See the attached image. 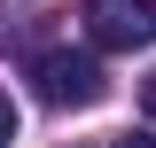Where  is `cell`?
Masks as SVG:
<instances>
[{
  "mask_svg": "<svg viewBox=\"0 0 156 148\" xmlns=\"http://www.w3.org/2000/svg\"><path fill=\"white\" fill-rule=\"evenodd\" d=\"M31 93L47 101V109H94L101 93H109V78H101V62H94V55L47 47V55H31Z\"/></svg>",
  "mask_w": 156,
  "mask_h": 148,
  "instance_id": "1",
  "label": "cell"
},
{
  "mask_svg": "<svg viewBox=\"0 0 156 148\" xmlns=\"http://www.w3.org/2000/svg\"><path fill=\"white\" fill-rule=\"evenodd\" d=\"M86 31L101 47H148L156 39V0H86Z\"/></svg>",
  "mask_w": 156,
  "mask_h": 148,
  "instance_id": "2",
  "label": "cell"
},
{
  "mask_svg": "<svg viewBox=\"0 0 156 148\" xmlns=\"http://www.w3.org/2000/svg\"><path fill=\"white\" fill-rule=\"evenodd\" d=\"M16 140V101H8V86H0V148Z\"/></svg>",
  "mask_w": 156,
  "mask_h": 148,
  "instance_id": "3",
  "label": "cell"
},
{
  "mask_svg": "<svg viewBox=\"0 0 156 148\" xmlns=\"http://www.w3.org/2000/svg\"><path fill=\"white\" fill-rule=\"evenodd\" d=\"M140 109H148V117H156V70H148V78H140Z\"/></svg>",
  "mask_w": 156,
  "mask_h": 148,
  "instance_id": "4",
  "label": "cell"
},
{
  "mask_svg": "<svg viewBox=\"0 0 156 148\" xmlns=\"http://www.w3.org/2000/svg\"><path fill=\"white\" fill-rule=\"evenodd\" d=\"M109 148H156V140H148V132H125V140H109Z\"/></svg>",
  "mask_w": 156,
  "mask_h": 148,
  "instance_id": "5",
  "label": "cell"
}]
</instances>
